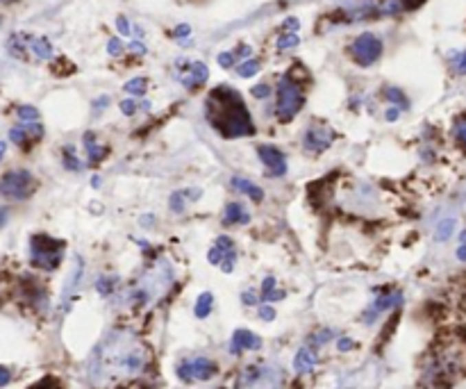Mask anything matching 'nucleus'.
<instances>
[{"label": "nucleus", "mask_w": 466, "mask_h": 389, "mask_svg": "<svg viewBox=\"0 0 466 389\" xmlns=\"http://www.w3.org/2000/svg\"><path fill=\"white\" fill-rule=\"evenodd\" d=\"M171 212H175V214H182L184 212V205H187V193L184 191H175L173 196H171Z\"/></svg>", "instance_id": "cd10ccee"}, {"label": "nucleus", "mask_w": 466, "mask_h": 389, "mask_svg": "<svg viewBox=\"0 0 466 389\" xmlns=\"http://www.w3.org/2000/svg\"><path fill=\"white\" fill-rule=\"evenodd\" d=\"M107 52L112 57H118L123 52V43H121V39H118V36H112V39L107 41Z\"/></svg>", "instance_id": "473e14b6"}, {"label": "nucleus", "mask_w": 466, "mask_h": 389, "mask_svg": "<svg viewBox=\"0 0 466 389\" xmlns=\"http://www.w3.org/2000/svg\"><path fill=\"white\" fill-rule=\"evenodd\" d=\"M114 282H116V278H107V275H102V278H98V282H96V289H98L100 296H109L114 291Z\"/></svg>", "instance_id": "c85d7f7f"}, {"label": "nucleus", "mask_w": 466, "mask_h": 389, "mask_svg": "<svg viewBox=\"0 0 466 389\" xmlns=\"http://www.w3.org/2000/svg\"><path fill=\"white\" fill-rule=\"evenodd\" d=\"M219 64L223 66V69H230L234 64V52H221L219 55Z\"/></svg>", "instance_id": "58836bf2"}, {"label": "nucleus", "mask_w": 466, "mask_h": 389, "mask_svg": "<svg viewBox=\"0 0 466 389\" xmlns=\"http://www.w3.org/2000/svg\"><path fill=\"white\" fill-rule=\"evenodd\" d=\"M130 48L135 50V52H139V55H146V46H144L142 41H132V43H130Z\"/></svg>", "instance_id": "864d4df0"}, {"label": "nucleus", "mask_w": 466, "mask_h": 389, "mask_svg": "<svg viewBox=\"0 0 466 389\" xmlns=\"http://www.w3.org/2000/svg\"><path fill=\"white\" fill-rule=\"evenodd\" d=\"M298 28H300L298 19H287V21H285V30H287V32H296Z\"/></svg>", "instance_id": "8fccbe9b"}, {"label": "nucleus", "mask_w": 466, "mask_h": 389, "mask_svg": "<svg viewBox=\"0 0 466 389\" xmlns=\"http://www.w3.org/2000/svg\"><path fill=\"white\" fill-rule=\"evenodd\" d=\"M401 303H403L401 291H378V298L373 301L371 308L362 314V321H364V324H373L382 312H387L391 308H398Z\"/></svg>", "instance_id": "1a4fd4ad"}, {"label": "nucleus", "mask_w": 466, "mask_h": 389, "mask_svg": "<svg viewBox=\"0 0 466 389\" xmlns=\"http://www.w3.org/2000/svg\"><path fill=\"white\" fill-rule=\"evenodd\" d=\"M184 66H187V73H184L180 80H182V85L187 89L203 87L207 82V78H210V69H207L203 62H191V64L184 62Z\"/></svg>", "instance_id": "ddd939ff"}, {"label": "nucleus", "mask_w": 466, "mask_h": 389, "mask_svg": "<svg viewBox=\"0 0 466 389\" xmlns=\"http://www.w3.org/2000/svg\"><path fill=\"white\" fill-rule=\"evenodd\" d=\"M148 364V350L135 335L114 330L100 346H96L89 373L93 380H118L142 373Z\"/></svg>", "instance_id": "f257e3e1"}, {"label": "nucleus", "mask_w": 466, "mask_h": 389, "mask_svg": "<svg viewBox=\"0 0 466 389\" xmlns=\"http://www.w3.org/2000/svg\"><path fill=\"white\" fill-rule=\"evenodd\" d=\"M116 28H118V32H121V34H125V36H130V32H132V28H130V21L125 19V17H118V19H116Z\"/></svg>", "instance_id": "c9c22d12"}, {"label": "nucleus", "mask_w": 466, "mask_h": 389, "mask_svg": "<svg viewBox=\"0 0 466 389\" xmlns=\"http://www.w3.org/2000/svg\"><path fill=\"white\" fill-rule=\"evenodd\" d=\"M260 62L257 59H246L243 64H239L236 66V73H239L241 78H253V76H257V71H260Z\"/></svg>", "instance_id": "4be33fe9"}, {"label": "nucleus", "mask_w": 466, "mask_h": 389, "mask_svg": "<svg viewBox=\"0 0 466 389\" xmlns=\"http://www.w3.org/2000/svg\"><path fill=\"white\" fill-rule=\"evenodd\" d=\"M314 366H316V350L312 346H302L293 357V369L305 376V373L314 371Z\"/></svg>", "instance_id": "dca6fc26"}, {"label": "nucleus", "mask_w": 466, "mask_h": 389, "mask_svg": "<svg viewBox=\"0 0 466 389\" xmlns=\"http://www.w3.org/2000/svg\"><path fill=\"white\" fill-rule=\"evenodd\" d=\"M257 155H260L262 164L269 171V176L273 178H280L287 174V157L285 153L280 151L276 146H260L257 148Z\"/></svg>", "instance_id": "9b49d317"}, {"label": "nucleus", "mask_w": 466, "mask_h": 389, "mask_svg": "<svg viewBox=\"0 0 466 389\" xmlns=\"http://www.w3.org/2000/svg\"><path fill=\"white\" fill-rule=\"evenodd\" d=\"M351 55L359 66H371V64L378 62L380 55H382V41L371 32L359 34L357 39L353 41Z\"/></svg>", "instance_id": "6e6552de"}, {"label": "nucleus", "mask_w": 466, "mask_h": 389, "mask_svg": "<svg viewBox=\"0 0 466 389\" xmlns=\"http://www.w3.org/2000/svg\"><path fill=\"white\" fill-rule=\"evenodd\" d=\"M19 118L25 123H34L36 118H39V112L34 107H30V105H23V107H19Z\"/></svg>", "instance_id": "c756f323"}, {"label": "nucleus", "mask_w": 466, "mask_h": 389, "mask_svg": "<svg viewBox=\"0 0 466 389\" xmlns=\"http://www.w3.org/2000/svg\"><path fill=\"white\" fill-rule=\"evenodd\" d=\"M355 346H357V344H355L351 337H342V339L337 341V348L342 350V353H348V350H353Z\"/></svg>", "instance_id": "4c0bfd02"}, {"label": "nucleus", "mask_w": 466, "mask_h": 389, "mask_svg": "<svg viewBox=\"0 0 466 389\" xmlns=\"http://www.w3.org/2000/svg\"><path fill=\"white\" fill-rule=\"evenodd\" d=\"M457 257L462 262H466V230L460 235V249H457Z\"/></svg>", "instance_id": "c03bdc74"}, {"label": "nucleus", "mask_w": 466, "mask_h": 389, "mask_svg": "<svg viewBox=\"0 0 466 389\" xmlns=\"http://www.w3.org/2000/svg\"><path fill=\"white\" fill-rule=\"evenodd\" d=\"M205 112L212 128L228 139L255 134V123L248 114L246 105H243L239 92H234L230 87L212 89L207 96Z\"/></svg>", "instance_id": "f03ea898"}, {"label": "nucleus", "mask_w": 466, "mask_h": 389, "mask_svg": "<svg viewBox=\"0 0 466 389\" xmlns=\"http://www.w3.org/2000/svg\"><path fill=\"white\" fill-rule=\"evenodd\" d=\"M455 134H457V139H460L462 144H466V121H460V123H457Z\"/></svg>", "instance_id": "09e8293b"}, {"label": "nucleus", "mask_w": 466, "mask_h": 389, "mask_svg": "<svg viewBox=\"0 0 466 389\" xmlns=\"http://www.w3.org/2000/svg\"><path fill=\"white\" fill-rule=\"evenodd\" d=\"M387 98L391 101L398 107V105H401V107H408V101H405V96H403V92H398V89H387Z\"/></svg>", "instance_id": "7c9ffc66"}, {"label": "nucleus", "mask_w": 466, "mask_h": 389, "mask_svg": "<svg viewBox=\"0 0 466 389\" xmlns=\"http://www.w3.org/2000/svg\"><path fill=\"white\" fill-rule=\"evenodd\" d=\"M85 151H87V162L91 164V167H96V164H100L107 157L109 148L107 146H100L98 141H96V134L93 132H87L85 134Z\"/></svg>", "instance_id": "2eb2a0df"}, {"label": "nucleus", "mask_w": 466, "mask_h": 389, "mask_svg": "<svg viewBox=\"0 0 466 389\" xmlns=\"http://www.w3.org/2000/svg\"><path fill=\"white\" fill-rule=\"evenodd\" d=\"M384 116H387V121H396V118L401 116V107H396V105H394V107L387 109V114H384Z\"/></svg>", "instance_id": "3c124183"}, {"label": "nucleus", "mask_w": 466, "mask_h": 389, "mask_svg": "<svg viewBox=\"0 0 466 389\" xmlns=\"http://www.w3.org/2000/svg\"><path fill=\"white\" fill-rule=\"evenodd\" d=\"M241 301H243V305L253 308V305H257V294H253V289H246V291L241 294Z\"/></svg>", "instance_id": "ea45409f"}, {"label": "nucleus", "mask_w": 466, "mask_h": 389, "mask_svg": "<svg viewBox=\"0 0 466 389\" xmlns=\"http://www.w3.org/2000/svg\"><path fill=\"white\" fill-rule=\"evenodd\" d=\"M285 296H287V294H285L282 289H273L269 296H264V301H266V303H273V301H282Z\"/></svg>", "instance_id": "37998d69"}, {"label": "nucleus", "mask_w": 466, "mask_h": 389, "mask_svg": "<svg viewBox=\"0 0 466 389\" xmlns=\"http://www.w3.org/2000/svg\"><path fill=\"white\" fill-rule=\"evenodd\" d=\"M41 137H43V128L39 123H25L10 130V139L19 146H25L30 139H41Z\"/></svg>", "instance_id": "4468645a"}, {"label": "nucleus", "mask_w": 466, "mask_h": 389, "mask_svg": "<svg viewBox=\"0 0 466 389\" xmlns=\"http://www.w3.org/2000/svg\"><path fill=\"white\" fill-rule=\"evenodd\" d=\"M64 167L69 171H82V162L76 157V151H73L71 146L64 148Z\"/></svg>", "instance_id": "393cba45"}, {"label": "nucleus", "mask_w": 466, "mask_h": 389, "mask_svg": "<svg viewBox=\"0 0 466 389\" xmlns=\"http://www.w3.org/2000/svg\"><path fill=\"white\" fill-rule=\"evenodd\" d=\"M189 34H191V28L187 23H182V25L175 28V36H177V39H187Z\"/></svg>", "instance_id": "a18cd8bd"}, {"label": "nucleus", "mask_w": 466, "mask_h": 389, "mask_svg": "<svg viewBox=\"0 0 466 389\" xmlns=\"http://www.w3.org/2000/svg\"><path fill=\"white\" fill-rule=\"evenodd\" d=\"M5 221H7V212L0 207V226H5Z\"/></svg>", "instance_id": "5fc2aeb1"}, {"label": "nucleus", "mask_w": 466, "mask_h": 389, "mask_svg": "<svg viewBox=\"0 0 466 389\" xmlns=\"http://www.w3.org/2000/svg\"><path fill=\"white\" fill-rule=\"evenodd\" d=\"M30 389H62V385L57 383L55 378H43V380H39L34 387H30Z\"/></svg>", "instance_id": "f704fd0d"}, {"label": "nucleus", "mask_w": 466, "mask_h": 389, "mask_svg": "<svg viewBox=\"0 0 466 389\" xmlns=\"http://www.w3.org/2000/svg\"><path fill=\"white\" fill-rule=\"evenodd\" d=\"M455 69H457V73H462V76H466V52H462V55L457 57Z\"/></svg>", "instance_id": "de8ad7c7"}, {"label": "nucleus", "mask_w": 466, "mask_h": 389, "mask_svg": "<svg viewBox=\"0 0 466 389\" xmlns=\"http://www.w3.org/2000/svg\"><path fill=\"white\" fill-rule=\"evenodd\" d=\"M332 337H335V333H332L330 328H321L319 333H314L312 337H309V346H312V348H319V346H323V344H328Z\"/></svg>", "instance_id": "5701e85b"}, {"label": "nucleus", "mask_w": 466, "mask_h": 389, "mask_svg": "<svg viewBox=\"0 0 466 389\" xmlns=\"http://www.w3.org/2000/svg\"><path fill=\"white\" fill-rule=\"evenodd\" d=\"M332 141H335L332 128H328V125H312V128L305 132L302 146H305V151L309 153H323L332 146Z\"/></svg>", "instance_id": "9d476101"}, {"label": "nucleus", "mask_w": 466, "mask_h": 389, "mask_svg": "<svg viewBox=\"0 0 466 389\" xmlns=\"http://www.w3.org/2000/svg\"><path fill=\"white\" fill-rule=\"evenodd\" d=\"M217 246H219V249H223L225 253H236V249H234V239H232V237H228V235L217 237Z\"/></svg>", "instance_id": "2f4dec72"}, {"label": "nucleus", "mask_w": 466, "mask_h": 389, "mask_svg": "<svg viewBox=\"0 0 466 389\" xmlns=\"http://www.w3.org/2000/svg\"><path fill=\"white\" fill-rule=\"evenodd\" d=\"M305 105V94L302 87L291 76H285L278 82V101H276V114L280 121H291Z\"/></svg>", "instance_id": "39448f33"}, {"label": "nucleus", "mask_w": 466, "mask_h": 389, "mask_svg": "<svg viewBox=\"0 0 466 389\" xmlns=\"http://www.w3.org/2000/svg\"><path fill=\"white\" fill-rule=\"evenodd\" d=\"M250 55H253V48H250V46H241L239 50L234 52V57H250Z\"/></svg>", "instance_id": "603ef678"}, {"label": "nucleus", "mask_w": 466, "mask_h": 389, "mask_svg": "<svg viewBox=\"0 0 466 389\" xmlns=\"http://www.w3.org/2000/svg\"><path fill=\"white\" fill-rule=\"evenodd\" d=\"M300 43V39H298V34L296 32H287V34H282L278 39V50H289V48H296Z\"/></svg>", "instance_id": "a878e982"}, {"label": "nucleus", "mask_w": 466, "mask_h": 389, "mask_svg": "<svg viewBox=\"0 0 466 389\" xmlns=\"http://www.w3.org/2000/svg\"><path fill=\"white\" fill-rule=\"evenodd\" d=\"M91 185L96 187V189H98V187H100V176H93L91 178Z\"/></svg>", "instance_id": "4d7b16f0"}, {"label": "nucleus", "mask_w": 466, "mask_h": 389, "mask_svg": "<svg viewBox=\"0 0 466 389\" xmlns=\"http://www.w3.org/2000/svg\"><path fill=\"white\" fill-rule=\"evenodd\" d=\"M260 348H262V339L257 337L255 333L246 330V328H239V330L232 333V339H230L232 355H241L243 350H260Z\"/></svg>", "instance_id": "f8f14e48"}, {"label": "nucleus", "mask_w": 466, "mask_h": 389, "mask_svg": "<svg viewBox=\"0 0 466 389\" xmlns=\"http://www.w3.org/2000/svg\"><path fill=\"white\" fill-rule=\"evenodd\" d=\"M64 242L53 239L48 235H34L30 239V260L41 271H55L62 262Z\"/></svg>", "instance_id": "20e7f679"}, {"label": "nucleus", "mask_w": 466, "mask_h": 389, "mask_svg": "<svg viewBox=\"0 0 466 389\" xmlns=\"http://www.w3.org/2000/svg\"><path fill=\"white\" fill-rule=\"evenodd\" d=\"M121 112H123L125 116H132L137 112V103L135 101H123L121 103Z\"/></svg>", "instance_id": "79ce46f5"}, {"label": "nucleus", "mask_w": 466, "mask_h": 389, "mask_svg": "<svg viewBox=\"0 0 466 389\" xmlns=\"http://www.w3.org/2000/svg\"><path fill=\"white\" fill-rule=\"evenodd\" d=\"M146 87H148V82L144 78H132L130 82H125V92L132 94V96H144Z\"/></svg>", "instance_id": "b1692460"}, {"label": "nucleus", "mask_w": 466, "mask_h": 389, "mask_svg": "<svg viewBox=\"0 0 466 389\" xmlns=\"http://www.w3.org/2000/svg\"><path fill=\"white\" fill-rule=\"evenodd\" d=\"M248 221H250V214L241 203H228L225 205V212H223L225 226H246Z\"/></svg>", "instance_id": "f3484780"}, {"label": "nucleus", "mask_w": 466, "mask_h": 389, "mask_svg": "<svg viewBox=\"0 0 466 389\" xmlns=\"http://www.w3.org/2000/svg\"><path fill=\"white\" fill-rule=\"evenodd\" d=\"M5 151H7V144H5V141H0V160L5 157Z\"/></svg>", "instance_id": "6e6d98bb"}, {"label": "nucleus", "mask_w": 466, "mask_h": 389, "mask_svg": "<svg viewBox=\"0 0 466 389\" xmlns=\"http://www.w3.org/2000/svg\"><path fill=\"white\" fill-rule=\"evenodd\" d=\"M36 180L25 169H14L0 178V196L7 200H25L34 193Z\"/></svg>", "instance_id": "423d86ee"}, {"label": "nucleus", "mask_w": 466, "mask_h": 389, "mask_svg": "<svg viewBox=\"0 0 466 389\" xmlns=\"http://www.w3.org/2000/svg\"><path fill=\"white\" fill-rule=\"evenodd\" d=\"M219 373V364L210 357H194V360H182L177 364V378L182 383H205Z\"/></svg>", "instance_id": "0eeeda50"}, {"label": "nucleus", "mask_w": 466, "mask_h": 389, "mask_svg": "<svg viewBox=\"0 0 466 389\" xmlns=\"http://www.w3.org/2000/svg\"><path fill=\"white\" fill-rule=\"evenodd\" d=\"M212 308H214V296L210 294V291H205V294H201V296L196 298V308H194V312H196V317H198V319H207V317H210Z\"/></svg>", "instance_id": "aec40b11"}, {"label": "nucleus", "mask_w": 466, "mask_h": 389, "mask_svg": "<svg viewBox=\"0 0 466 389\" xmlns=\"http://www.w3.org/2000/svg\"><path fill=\"white\" fill-rule=\"evenodd\" d=\"M257 314H260V319H262V321H273V319H276V310H273V305H269V303L260 305V310H257Z\"/></svg>", "instance_id": "72a5a7b5"}, {"label": "nucleus", "mask_w": 466, "mask_h": 389, "mask_svg": "<svg viewBox=\"0 0 466 389\" xmlns=\"http://www.w3.org/2000/svg\"><path fill=\"white\" fill-rule=\"evenodd\" d=\"M12 380V371L7 366H0V387H5Z\"/></svg>", "instance_id": "49530a36"}, {"label": "nucleus", "mask_w": 466, "mask_h": 389, "mask_svg": "<svg viewBox=\"0 0 466 389\" xmlns=\"http://www.w3.org/2000/svg\"><path fill=\"white\" fill-rule=\"evenodd\" d=\"M273 289H276V278H273V275H266L264 282H262V298L269 296Z\"/></svg>", "instance_id": "e433bc0d"}, {"label": "nucleus", "mask_w": 466, "mask_h": 389, "mask_svg": "<svg viewBox=\"0 0 466 389\" xmlns=\"http://www.w3.org/2000/svg\"><path fill=\"white\" fill-rule=\"evenodd\" d=\"M27 48L34 52L39 59H50L53 57V43L43 36H27Z\"/></svg>", "instance_id": "6ab92c4d"}, {"label": "nucleus", "mask_w": 466, "mask_h": 389, "mask_svg": "<svg viewBox=\"0 0 466 389\" xmlns=\"http://www.w3.org/2000/svg\"><path fill=\"white\" fill-rule=\"evenodd\" d=\"M253 96L255 98H266V96H271V87L269 85H257V87H253Z\"/></svg>", "instance_id": "a19ab883"}, {"label": "nucleus", "mask_w": 466, "mask_h": 389, "mask_svg": "<svg viewBox=\"0 0 466 389\" xmlns=\"http://www.w3.org/2000/svg\"><path fill=\"white\" fill-rule=\"evenodd\" d=\"M466 366V348L460 341H448L434 350L428 366V378L432 383H453Z\"/></svg>", "instance_id": "7ed1b4c3"}, {"label": "nucleus", "mask_w": 466, "mask_h": 389, "mask_svg": "<svg viewBox=\"0 0 466 389\" xmlns=\"http://www.w3.org/2000/svg\"><path fill=\"white\" fill-rule=\"evenodd\" d=\"M228 255H230V253H225L223 249H219V246L214 244L212 249H210V253H207V262H210V264H217V266H221V264H223V260H225Z\"/></svg>", "instance_id": "bb28decb"}, {"label": "nucleus", "mask_w": 466, "mask_h": 389, "mask_svg": "<svg viewBox=\"0 0 466 389\" xmlns=\"http://www.w3.org/2000/svg\"><path fill=\"white\" fill-rule=\"evenodd\" d=\"M453 228H455V219H443L439 226H437V230H434V237H437V242H446V239L453 235Z\"/></svg>", "instance_id": "412c9836"}, {"label": "nucleus", "mask_w": 466, "mask_h": 389, "mask_svg": "<svg viewBox=\"0 0 466 389\" xmlns=\"http://www.w3.org/2000/svg\"><path fill=\"white\" fill-rule=\"evenodd\" d=\"M232 187L239 193H243V196H248L250 200H255V203H262V200H264V189H262V187L253 185L250 180H246V178H232Z\"/></svg>", "instance_id": "a211bd4d"}]
</instances>
